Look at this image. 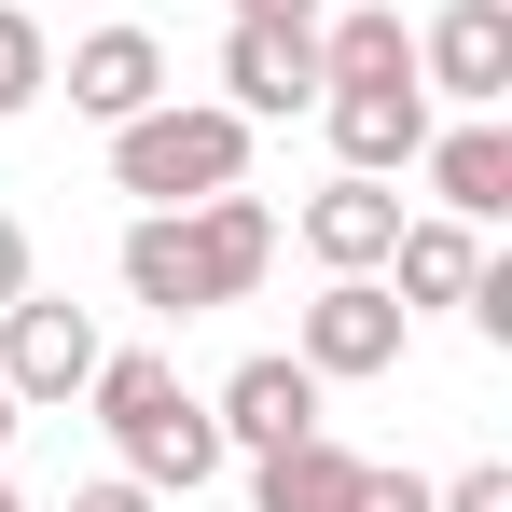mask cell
I'll return each mask as SVG.
<instances>
[{"label": "cell", "instance_id": "7402d4cb", "mask_svg": "<svg viewBox=\"0 0 512 512\" xmlns=\"http://www.w3.org/2000/svg\"><path fill=\"white\" fill-rule=\"evenodd\" d=\"M14 416H28V402H14V388H0V443H14Z\"/></svg>", "mask_w": 512, "mask_h": 512}, {"label": "cell", "instance_id": "44dd1931", "mask_svg": "<svg viewBox=\"0 0 512 512\" xmlns=\"http://www.w3.org/2000/svg\"><path fill=\"white\" fill-rule=\"evenodd\" d=\"M14 291H28V222L0 208V305H14Z\"/></svg>", "mask_w": 512, "mask_h": 512}, {"label": "cell", "instance_id": "9c48e42d", "mask_svg": "<svg viewBox=\"0 0 512 512\" xmlns=\"http://www.w3.org/2000/svg\"><path fill=\"white\" fill-rule=\"evenodd\" d=\"M319 125H333V153L360 180H402L443 111H429V84H319Z\"/></svg>", "mask_w": 512, "mask_h": 512}, {"label": "cell", "instance_id": "2e32d148", "mask_svg": "<svg viewBox=\"0 0 512 512\" xmlns=\"http://www.w3.org/2000/svg\"><path fill=\"white\" fill-rule=\"evenodd\" d=\"M42 84H56V42L28 28V0H0V125H14V111H28Z\"/></svg>", "mask_w": 512, "mask_h": 512}, {"label": "cell", "instance_id": "5b68a950", "mask_svg": "<svg viewBox=\"0 0 512 512\" xmlns=\"http://www.w3.org/2000/svg\"><path fill=\"white\" fill-rule=\"evenodd\" d=\"M84 374H97V319L70 291H14L0 305V388L14 402H84Z\"/></svg>", "mask_w": 512, "mask_h": 512}, {"label": "cell", "instance_id": "30bf717a", "mask_svg": "<svg viewBox=\"0 0 512 512\" xmlns=\"http://www.w3.org/2000/svg\"><path fill=\"white\" fill-rule=\"evenodd\" d=\"M222 111H250V125L319 111V28H222Z\"/></svg>", "mask_w": 512, "mask_h": 512}, {"label": "cell", "instance_id": "e0dca14e", "mask_svg": "<svg viewBox=\"0 0 512 512\" xmlns=\"http://www.w3.org/2000/svg\"><path fill=\"white\" fill-rule=\"evenodd\" d=\"M429 512H512V471L485 457V471H457V485H429Z\"/></svg>", "mask_w": 512, "mask_h": 512}, {"label": "cell", "instance_id": "ffe728a7", "mask_svg": "<svg viewBox=\"0 0 512 512\" xmlns=\"http://www.w3.org/2000/svg\"><path fill=\"white\" fill-rule=\"evenodd\" d=\"M70 512H153V485H139V471H97V485H84Z\"/></svg>", "mask_w": 512, "mask_h": 512}, {"label": "cell", "instance_id": "ac0fdd59", "mask_svg": "<svg viewBox=\"0 0 512 512\" xmlns=\"http://www.w3.org/2000/svg\"><path fill=\"white\" fill-rule=\"evenodd\" d=\"M360 512H429V471H388V457H374V485H360Z\"/></svg>", "mask_w": 512, "mask_h": 512}, {"label": "cell", "instance_id": "3957f363", "mask_svg": "<svg viewBox=\"0 0 512 512\" xmlns=\"http://www.w3.org/2000/svg\"><path fill=\"white\" fill-rule=\"evenodd\" d=\"M111 180H125L139 208H194V194L250 180V111H222V97H153V111L111 125Z\"/></svg>", "mask_w": 512, "mask_h": 512}, {"label": "cell", "instance_id": "9a60e30c", "mask_svg": "<svg viewBox=\"0 0 512 512\" xmlns=\"http://www.w3.org/2000/svg\"><path fill=\"white\" fill-rule=\"evenodd\" d=\"M319 84H416V28H402L388 0L319 14Z\"/></svg>", "mask_w": 512, "mask_h": 512}, {"label": "cell", "instance_id": "52a82bcc", "mask_svg": "<svg viewBox=\"0 0 512 512\" xmlns=\"http://www.w3.org/2000/svg\"><path fill=\"white\" fill-rule=\"evenodd\" d=\"M208 429H222V457H263V443H305V429H319V374H305L291 346H263V360H236V374L208 388Z\"/></svg>", "mask_w": 512, "mask_h": 512}, {"label": "cell", "instance_id": "7a4b0ae2", "mask_svg": "<svg viewBox=\"0 0 512 512\" xmlns=\"http://www.w3.org/2000/svg\"><path fill=\"white\" fill-rule=\"evenodd\" d=\"M84 402H97L111 457H125V471H139L153 499H194V485L222 471V429H208V402L180 388V360H167V346H97Z\"/></svg>", "mask_w": 512, "mask_h": 512}, {"label": "cell", "instance_id": "8992f818", "mask_svg": "<svg viewBox=\"0 0 512 512\" xmlns=\"http://www.w3.org/2000/svg\"><path fill=\"white\" fill-rule=\"evenodd\" d=\"M416 84L457 97V111H499L512 97V0H443L416 28Z\"/></svg>", "mask_w": 512, "mask_h": 512}, {"label": "cell", "instance_id": "d6986e66", "mask_svg": "<svg viewBox=\"0 0 512 512\" xmlns=\"http://www.w3.org/2000/svg\"><path fill=\"white\" fill-rule=\"evenodd\" d=\"M222 28H319V0H222Z\"/></svg>", "mask_w": 512, "mask_h": 512}, {"label": "cell", "instance_id": "7c38bea8", "mask_svg": "<svg viewBox=\"0 0 512 512\" xmlns=\"http://www.w3.org/2000/svg\"><path fill=\"white\" fill-rule=\"evenodd\" d=\"M56 84H70L84 125H125V111H153V97H167V42H153V28H84Z\"/></svg>", "mask_w": 512, "mask_h": 512}, {"label": "cell", "instance_id": "5bb4252c", "mask_svg": "<svg viewBox=\"0 0 512 512\" xmlns=\"http://www.w3.org/2000/svg\"><path fill=\"white\" fill-rule=\"evenodd\" d=\"M471 263H485V222H443V208H429V222L388 236V291H402V305H457Z\"/></svg>", "mask_w": 512, "mask_h": 512}, {"label": "cell", "instance_id": "ba28073f", "mask_svg": "<svg viewBox=\"0 0 512 512\" xmlns=\"http://www.w3.org/2000/svg\"><path fill=\"white\" fill-rule=\"evenodd\" d=\"M305 263L319 277H388V236H402V180H360V167H333L319 194H305Z\"/></svg>", "mask_w": 512, "mask_h": 512}, {"label": "cell", "instance_id": "6da1fadb", "mask_svg": "<svg viewBox=\"0 0 512 512\" xmlns=\"http://www.w3.org/2000/svg\"><path fill=\"white\" fill-rule=\"evenodd\" d=\"M111 263H125V291H139L153 319H208V305H250L263 291L277 208H263L250 180H222V194H194V208H139Z\"/></svg>", "mask_w": 512, "mask_h": 512}, {"label": "cell", "instance_id": "277c9868", "mask_svg": "<svg viewBox=\"0 0 512 512\" xmlns=\"http://www.w3.org/2000/svg\"><path fill=\"white\" fill-rule=\"evenodd\" d=\"M402 333H416V305L388 277H319V305L291 319V360L319 388H374V374H402Z\"/></svg>", "mask_w": 512, "mask_h": 512}, {"label": "cell", "instance_id": "603a6c76", "mask_svg": "<svg viewBox=\"0 0 512 512\" xmlns=\"http://www.w3.org/2000/svg\"><path fill=\"white\" fill-rule=\"evenodd\" d=\"M0 512H14V485H0Z\"/></svg>", "mask_w": 512, "mask_h": 512}, {"label": "cell", "instance_id": "8fae6325", "mask_svg": "<svg viewBox=\"0 0 512 512\" xmlns=\"http://www.w3.org/2000/svg\"><path fill=\"white\" fill-rule=\"evenodd\" d=\"M429 208H443V222H499L512 208V125L499 111H457V125H429Z\"/></svg>", "mask_w": 512, "mask_h": 512}, {"label": "cell", "instance_id": "4fadbf2b", "mask_svg": "<svg viewBox=\"0 0 512 512\" xmlns=\"http://www.w3.org/2000/svg\"><path fill=\"white\" fill-rule=\"evenodd\" d=\"M360 485H374V457H346L333 429L263 443V457H250V512H360Z\"/></svg>", "mask_w": 512, "mask_h": 512}]
</instances>
